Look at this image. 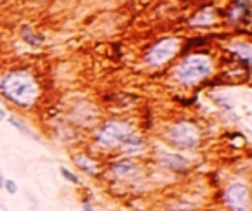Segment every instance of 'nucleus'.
Instances as JSON below:
<instances>
[{"label": "nucleus", "instance_id": "obj_8", "mask_svg": "<svg viewBox=\"0 0 252 211\" xmlns=\"http://www.w3.org/2000/svg\"><path fill=\"white\" fill-rule=\"evenodd\" d=\"M161 163L162 166L173 170V172H187L189 170V159L183 158L182 154H175V152H162Z\"/></svg>", "mask_w": 252, "mask_h": 211}, {"label": "nucleus", "instance_id": "obj_11", "mask_svg": "<svg viewBox=\"0 0 252 211\" xmlns=\"http://www.w3.org/2000/svg\"><path fill=\"white\" fill-rule=\"evenodd\" d=\"M11 123H12V125H14V127H16V128H18V130H21V132H23V134H26V135H32V137L38 139V137H36V135H35V134H33V132H32V130H30V128H28V127H25V125H23V123H21V121H19V120H16V118H14V116H12V118H11Z\"/></svg>", "mask_w": 252, "mask_h": 211}, {"label": "nucleus", "instance_id": "obj_4", "mask_svg": "<svg viewBox=\"0 0 252 211\" xmlns=\"http://www.w3.org/2000/svg\"><path fill=\"white\" fill-rule=\"evenodd\" d=\"M223 201L228 211H249L251 210L249 185L244 182L230 183L223 192Z\"/></svg>", "mask_w": 252, "mask_h": 211}, {"label": "nucleus", "instance_id": "obj_2", "mask_svg": "<svg viewBox=\"0 0 252 211\" xmlns=\"http://www.w3.org/2000/svg\"><path fill=\"white\" fill-rule=\"evenodd\" d=\"M133 134L131 127L123 121H107L97 134V144L104 149L121 147L128 137Z\"/></svg>", "mask_w": 252, "mask_h": 211}, {"label": "nucleus", "instance_id": "obj_18", "mask_svg": "<svg viewBox=\"0 0 252 211\" xmlns=\"http://www.w3.org/2000/svg\"><path fill=\"white\" fill-rule=\"evenodd\" d=\"M4 118H5V113H4V111H2V109H0V121L4 120Z\"/></svg>", "mask_w": 252, "mask_h": 211}, {"label": "nucleus", "instance_id": "obj_10", "mask_svg": "<svg viewBox=\"0 0 252 211\" xmlns=\"http://www.w3.org/2000/svg\"><path fill=\"white\" fill-rule=\"evenodd\" d=\"M74 163L80 166V170H83L88 175H95L97 173V165L90 158H87V156H78V158H74Z\"/></svg>", "mask_w": 252, "mask_h": 211}, {"label": "nucleus", "instance_id": "obj_9", "mask_svg": "<svg viewBox=\"0 0 252 211\" xmlns=\"http://www.w3.org/2000/svg\"><path fill=\"white\" fill-rule=\"evenodd\" d=\"M121 147L125 149V154H137V152L144 147V139L131 134L130 137H128V141H126Z\"/></svg>", "mask_w": 252, "mask_h": 211}, {"label": "nucleus", "instance_id": "obj_3", "mask_svg": "<svg viewBox=\"0 0 252 211\" xmlns=\"http://www.w3.org/2000/svg\"><path fill=\"white\" fill-rule=\"evenodd\" d=\"M211 73V64L204 57H189L185 59L176 70V76L183 83H193L202 78H206Z\"/></svg>", "mask_w": 252, "mask_h": 211}, {"label": "nucleus", "instance_id": "obj_16", "mask_svg": "<svg viewBox=\"0 0 252 211\" xmlns=\"http://www.w3.org/2000/svg\"><path fill=\"white\" fill-rule=\"evenodd\" d=\"M83 211H95V210H94V206H92L90 203H87V201H85V203H83Z\"/></svg>", "mask_w": 252, "mask_h": 211}, {"label": "nucleus", "instance_id": "obj_14", "mask_svg": "<svg viewBox=\"0 0 252 211\" xmlns=\"http://www.w3.org/2000/svg\"><path fill=\"white\" fill-rule=\"evenodd\" d=\"M4 189L7 190V194L18 192V185L14 183V180H4Z\"/></svg>", "mask_w": 252, "mask_h": 211}, {"label": "nucleus", "instance_id": "obj_17", "mask_svg": "<svg viewBox=\"0 0 252 211\" xmlns=\"http://www.w3.org/2000/svg\"><path fill=\"white\" fill-rule=\"evenodd\" d=\"M0 189H4V176L0 175Z\"/></svg>", "mask_w": 252, "mask_h": 211}, {"label": "nucleus", "instance_id": "obj_15", "mask_svg": "<svg viewBox=\"0 0 252 211\" xmlns=\"http://www.w3.org/2000/svg\"><path fill=\"white\" fill-rule=\"evenodd\" d=\"M171 211H195L193 208H189V206H178V208H173Z\"/></svg>", "mask_w": 252, "mask_h": 211}, {"label": "nucleus", "instance_id": "obj_7", "mask_svg": "<svg viewBox=\"0 0 252 211\" xmlns=\"http://www.w3.org/2000/svg\"><path fill=\"white\" fill-rule=\"evenodd\" d=\"M111 173L118 178H133L135 175L140 173V166L137 165L131 159H119V161H114L111 165Z\"/></svg>", "mask_w": 252, "mask_h": 211}, {"label": "nucleus", "instance_id": "obj_6", "mask_svg": "<svg viewBox=\"0 0 252 211\" xmlns=\"http://www.w3.org/2000/svg\"><path fill=\"white\" fill-rule=\"evenodd\" d=\"M178 50V42L175 38H166L162 42H159L158 45H154L151 49V52L147 54V63L152 66H161L166 61H169Z\"/></svg>", "mask_w": 252, "mask_h": 211}, {"label": "nucleus", "instance_id": "obj_13", "mask_svg": "<svg viewBox=\"0 0 252 211\" xmlns=\"http://www.w3.org/2000/svg\"><path fill=\"white\" fill-rule=\"evenodd\" d=\"M23 35H25V38L28 40L30 43H40V40H42V36H35V33H30V30L26 28L25 32H23Z\"/></svg>", "mask_w": 252, "mask_h": 211}, {"label": "nucleus", "instance_id": "obj_12", "mask_svg": "<svg viewBox=\"0 0 252 211\" xmlns=\"http://www.w3.org/2000/svg\"><path fill=\"white\" fill-rule=\"evenodd\" d=\"M61 173H63V176L67 180V182L74 183V185H78V183H80V178H78V175H74V173L69 172L67 168H61Z\"/></svg>", "mask_w": 252, "mask_h": 211}, {"label": "nucleus", "instance_id": "obj_1", "mask_svg": "<svg viewBox=\"0 0 252 211\" xmlns=\"http://www.w3.org/2000/svg\"><path fill=\"white\" fill-rule=\"evenodd\" d=\"M0 85H2V90L7 95V99L18 102V104H33L38 97V85H36L35 78L30 76L25 71L7 74Z\"/></svg>", "mask_w": 252, "mask_h": 211}, {"label": "nucleus", "instance_id": "obj_5", "mask_svg": "<svg viewBox=\"0 0 252 211\" xmlns=\"http://www.w3.org/2000/svg\"><path fill=\"white\" fill-rule=\"evenodd\" d=\"M199 139H200L199 130L192 123H176L168 132V141L180 149L193 147V145H197Z\"/></svg>", "mask_w": 252, "mask_h": 211}]
</instances>
